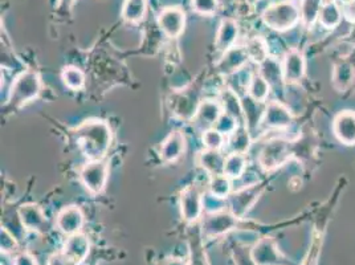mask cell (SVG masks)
Returning <instances> with one entry per match:
<instances>
[{"label":"cell","mask_w":355,"mask_h":265,"mask_svg":"<svg viewBox=\"0 0 355 265\" xmlns=\"http://www.w3.org/2000/svg\"><path fill=\"white\" fill-rule=\"evenodd\" d=\"M74 137L89 161H100L110 148L112 129L103 119H88L74 129Z\"/></svg>","instance_id":"cell-1"},{"label":"cell","mask_w":355,"mask_h":265,"mask_svg":"<svg viewBox=\"0 0 355 265\" xmlns=\"http://www.w3.org/2000/svg\"><path fill=\"white\" fill-rule=\"evenodd\" d=\"M261 20L270 30L286 32L301 22L300 7L293 1L268 6L261 12Z\"/></svg>","instance_id":"cell-2"},{"label":"cell","mask_w":355,"mask_h":265,"mask_svg":"<svg viewBox=\"0 0 355 265\" xmlns=\"http://www.w3.org/2000/svg\"><path fill=\"white\" fill-rule=\"evenodd\" d=\"M42 92V78L37 72L26 71L19 74L10 90L8 105L12 108H20L33 101Z\"/></svg>","instance_id":"cell-3"},{"label":"cell","mask_w":355,"mask_h":265,"mask_svg":"<svg viewBox=\"0 0 355 265\" xmlns=\"http://www.w3.org/2000/svg\"><path fill=\"white\" fill-rule=\"evenodd\" d=\"M292 148L288 141L275 138L266 142L259 154V164L264 171H273L279 169L291 158Z\"/></svg>","instance_id":"cell-4"},{"label":"cell","mask_w":355,"mask_h":265,"mask_svg":"<svg viewBox=\"0 0 355 265\" xmlns=\"http://www.w3.org/2000/svg\"><path fill=\"white\" fill-rule=\"evenodd\" d=\"M236 216L228 210L207 214L202 221V235L206 239H218L228 235L237 227Z\"/></svg>","instance_id":"cell-5"},{"label":"cell","mask_w":355,"mask_h":265,"mask_svg":"<svg viewBox=\"0 0 355 265\" xmlns=\"http://www.w3.org/2000/svg\"><path fill=\"white\" fill-rule=\"evenodd\" d=\"M107 178L109 163L104 160L90 161L80 171V180L92 195H98L104 191Z\"/></svg>","instance_id":"cell-6"},{"label":"cell","mask_w":355,"mask_h":265,"mask_svg":"<svg viewBox=\"0 0 355 265\" xmlns=\"http://www.w3.org/2000/svg\"><path fill=\"white\" fill-rule=\"evenodd\" d=\"M179 207L182 219L193 224L199 221L205 211V196L198 186H187L179 196Z\"/></svg>","instance_id":"cell-7"},{"label":"cell","mask_w":355,"mask_h":265,"mask_svg":"<svg viewBox=\"0 0 355 265\" xmlns=\"http://www.w3.org/2000/svg\"><path fill=\"white\" fill-rule=\"evenodd\" d=\"M158 26L167 37L177 39L186 28V12L179 6H168L159 12Z\"/></svg>","instance_id":"cell-8"},{"label":"cell","mask_w":355,"mask_h":265,"mask_svg":"<svg viewBox=\"0 0 355 265\" xmlns=\"http://www.w3.org/2000/svg\"><path fill=\"white\" fill-rule=\"evenodd\" d=\"M251 256L256 265H286L276 241L269 236L259 239L252 246Z\"/></svg>","instance_id":"cell-9"},{"label":"cell","mask_w":355,"mask_h":265,"mask_svg":"<svg viewBox=\"0 0 355 265\" xmlns=\"http://www.w3.org/2000/svg\"><path fill=\"white\" fill-rule=\"evenodd\" d=\"M260 194L261 190L259 189L257 185L237 189L235 191H232L228 198L230 211L236 216L237 219H243L248 214L252 206L257 202Z\"/></svg>","instance_id":"cell-10"},{"label":"cell","mask_w":355,"mask_h":265,"mask_svg":"<svg viewBox=\"0 0 355 265\" xmlns=\"http://www.w3.org/2000/svg\"><path fill=\"white\" fill-rule=\"evenodd\" d=\"M223 114L222 105L215 100H205L199 103L196 108V113L193 117V125L195 129L202 132L208 129L215 128L216 122Z\"/></svg>","instance_id":"cell-11"},{"label":"cell","mask_w":355,"mask_h":265,"mask_svg":"<svg viewBox=\"0 0 355 265\" xmlns=\"http://www.w3.org/2000/svg\"><path fill=\"white\" fill-rule=\"evenodd\" d=\"M85 224V216L81 208L77 206L64 207L56 216V227L62 235L80 234Z\"/></svg>","instance_id":"cell-12"},{"label":"cell","mask_w":355,"mask_h":265,"mask_svg":"<svg viewBox=\"0 0 355 265\" xmlns=\"http://www.w3.org/2000/svg\"><path fill=\"white\" fill-rule=\"evenodd\" d=\"M282 64L284 81L288 84L298 83L306 71L305 58L302 52L296 48H292L285 53Z\"/></svg>","instance_id":"cell-13"},{"label":"cell","mask_w":355,"mask_h":265,"mask_svg":"<svg viewBox=\"0 0 355 265\" xmlns=\"http://www.w3.org/2000/svg\"><path fill=\"white\" fill-rule=\"evenodd\" d=\"M293 116L291 110L280 101L266 103L263 125L269 129H286L292 125Z\"/></svg>","instance_id":"cell-14"},{"label":"cell","mask_w":355,"mask_h":265,"mask_svg":"<svg viewBox=\"0 0 355 265\" xmlns=\"http://www.w3.org/2000/svg\"><path fill=\"white\" fill-rule=\"evenodd\" d=\"M250 60L245 46H232L223 53L218 62V71L224 76H232L241 71Z\"/></svg>","instance_id":"cell-15"},{"label":"cell","mask_w":355,"mask_h":265,"mask_svg":"<svg viewBox=\"0 0 355 265\" xmlns=\"http://www.w3.org/2000/svg\"><path fill=\"white\" fill-rule=\"evenodd\" d=\"M61 250L65 253V256L74 265L83 264L88 259L89 250H90V241H89L88 236L84 235L83 232L68 236Z\"/></svg>","instance_id":"cell-16"},{"label":"cell","mask_w":355,"mask_h":265,"mask_svg":"<svg viewBox=\"0 0 355 265\" xmlns=\"http://www.w3.org/2000/svg\"><path fill=\"white\" fill-rule=\"evenodd\" d=\"M333 130L342 144L355 145V112L343 110L338 113L333 122Z\"/></svg>","instance_id":"cell-17"},{"label":"cell","mask_w":355,"mask_h":265,"mask_svg":"<svg viewBox=\"0 0 355 265\" xmlns=\"http://www.w3.org/2000/svg\"><path fill=\"white\" fill-rule=\"evenodd\" d=\"M21 225L31 232H40L45 227V215L43 208L35 203L21 205L17 210Z\"/></svg>","instance_id":"cell-18"},{"label":"cell","mask_w":355,"mask_h":265,"mask_svg":"<svg viewBox=\"0 0 355 265\" xmlns=\"http://www.w3.org/2000/svg\"><path fill=\"white\" fill-rule=\"evenodd\" d=\"M186 151V135L175 129L170 132L161 145V158L164 162H175Z\"/></svg>","instance_id":"cell-19"},{"label":"cell","mask_w":355,"mask_h":265,"mask_svg":"<svg viewBox=\"0 0 355 265\" xmlns=\"http://www.w3.org/2000/svg\"><path fill=\"white\" fill-rule=\"evenodd\" d=\"M241 103H243V110H244L245 126L248 128L251 135H253L254 132L259 129L260 123L263 122L266 105L264 103H259V101L253 100L248 94L241 97Z\"/></svg>","instance_id":"cell-20"},{"label":"cell","mask_w":355,"mask_h":265,"mask_svg":"<svg viewBox=\"0 0 355 265\" xmlns=\"http://www.w3.org/2000/svg\"><path fill=\"white\" fill-rule=\"evenodd\" d=\"M237 37H239V24L232 17H224L220 22L219 30L216 33V48L219 52H227L232 46H235Z\"/></svg>","instance_id":"cell-21"},{"label":"cell","mask_w":355,"mask_h":265,"mask_svg":"<svg viewBox=\"0 0 355 265\" xmlns=\"http://www.w3.org/2000/svg\"><path fill=\"white\" fill-rule=\"evenodd\" d=\"M219 103L222 105L223 113H227L231 117L235 118L239 122V125H245L241 99L239 97V94L234 89H231L230 87L223 89Z\"/></svg>","instance_id":"cell-22"},{"label":"cell","mask_w":355,"mask_h":265,"mask_svg":"<svg viewBox=\"0 0 355 265\" xmlns=\"http://www.w3.org/2000/svg\"><path fill=\"white\" fill-rule=\"evenodd\" d=\"M198 164L208 173L211 177L224 174V162L225 155H223L220 150H203L199 153L196 158Z\"/></svg>","instance_id":"cell-23"},{"label":"cell","mask_w":355,"mask_h":265,"mask_svg":"<svg viewBox=\"0 0 355 265\" xmlns=\"http://www.w3.org/2000/svg\"><path fill=\"white\" fill-rule=\"evenodd\" d=\"M343 19L342 8L337 0H325L318 16V23L326 30H336Z\"/></svg>","instance_id":"cell-24"},{"label":"cell","mask_w":355,"mask_h":265,"mask_svg":"<svg viewBox=\"0 0 355 265\" xmlns=\"http://www.w3.org/2000/svg\"><path fill=\"white\" fill-rule=\"evenodd\" d=\"M259 74L266 78L270 88L282 87V83H285L282 74V64L275 58L269 56L261 64H259Z\"/></svg>","instance_id":"cell-25"},{"label":"cell","mask_w":355,"mask_h":265,"mask_svg":"<svg viewBox=\"0 0 355 265\" xmlns=\"http://www.w3.org/2000/svg\"><path fill=\"white\" fill-rule=\"evenodd\" d=\"M227 141H228L230 153L247 154V151L251 148V132L245 125H239L236 130L227 138Z\"/></svg>","instance_id":"cell-26"},{"label":"cell","mask_w":355,"mask_h":265,"mask_svg":"<svg viewBox=\"0 0 355 265\" xmlns=\"http://www.w3.org/2000/svg\"><path fill=\"white\" fill-rule=\"evenodd\" d=\"M325 0H300V15L304 27L311 28L317 22Z\"/></svg>","instance_id":"cell-27"},{"label":"cell","mask_w":355,"mask_h":265,"mask_svg":"<svg viewBox=\"0 0 355 265\" xmlns=\"http://www.w3.org/2000/svg\"><path fill=\"white\" fill-rule=\"evenodd\" d=\"M148 0H125L122 6V19L128 23H139L145 19Z\"/></svg>","instance_id":"cell-28"},{"label":"cell","mask_w":355,"mask_h":265,"mask_svg":"<svg viewBox=\"0 0 355 265\" xmlns=\"http://www.w3.org/2000/svg\"><path fill=\"white\" fill-rule=\"evenodd\" d=\"M247 171V157L245 154H239V153H230L225 155V162H224V176L237 180L244 176Z\"/></svg>","instance_id":"cell-29"},{"label":"cell","mask_w":355,"mask_h":265,"mask_svg":"<svg viewBox=\"0 0 355 265\" xmlns=\"http://www.w3.org/2000/svg\"><path fill=\"white\" fill-rule=\"evenodd\" d=\"M208 191L215 198L228 199L230 195L232 194V179H230L224 174L209 178Z\"/></svg>","instance_id":"cell-30"},{"label":"cell","mask_w":355,"mask_h":265,"mask_svg":"<svg viewBox=\"0 0 355 265\" xmlns=\"http://www.w3.org/2000/svg\"><path fill=\"white\" fill-rule=\"evenodd\" d=\"M61 80L67 88L74 90V92L81 90L85 87V74L80 68H77L74 65H68V67L62 68Z\"/></svg>","instance_id":"cell-31"},{"label":"cell","mask_w":355,"mask_h":265,"mask_svg":"<svg viewBox=\"0 0 355 265\" xmlns=\"http://www.w3.org/2000/svg\"><path fill=\"white\" fill-rule=\"evenodd\" d=\"M270 85L266 81V78L256 72L252 76L251 83H250V87H248V96H251L253 100L259 101V103H266V99L270 93Z\"/></svg>","instance_id":"cell-32"},{"label":"cell","mask_w":355,"mask_h":265,"mask_svg":"<svg viewBox=\"0 0 355 265\" xmlns=\"http://www.w3.org/2000/svg\"><path fill=\"white\" fill-rule=\"evenodd\" d=\"M353 65L350 62H340L336 65L334 72H333V83L334 87L338 90H345L347 87H350L353 77H354V71Z\"/></svg>","instance_id":"cell-33"},{"label":"cell","mask_w":355,"mask_h":265,"mask_svg":"<svg viewBox=\"0 0 355 265\" xmlns=\"http://www.w3.org/2000/svg\"><path fill=\"white\" fill-rule=\"evenodd\" d=\"M245 49H247L250 60L254 61L256 64H261L264 60L269 58V51H268L266 42L260 36L250 39L245 44Z\"/></svg>","instance_id":"cell-34"},{"label":"cell","mask_w":355,"mask_h":265,"mask_svg":"<svg viewBox=\"0 0 355 265\" xmlns=\"http://www.w3.org/2000/svg\"><path fill=\"white\" fill-rule=\"evenodd\" d=\"M202 142L208 150H222L227 142V137L212 128L202 134Z\"/></svg>","instance_id":"cell-35"},{"label":"cell","mask_w":355,"mask_h":265,"mask_svg":"<svg viewBox=\"0 0 355 265\" xmlns=\"http://www.w3.org/2000/svg\"><path fill=\"white\" fill-rule=\"evenodd\" d=\"M19 250V243L15 236L12 235L6 227L0 230V250L3 255H15Z\"/></svg>","instance_id":"cell-36"},{"label":"cell","mask_w":355,"mask_h":265,"mask_svg":"<svg viewBox=\"0 0 355 265\" xmlns=\"http://www.w3.org/2000/svg\"><path fill=\"white\" fill-rule=\"evenodd\" d=\"M193 12L199 15L211 16L216 14L219 1L218 0H191Z\"/></svg>","instance_id":"cell-37"},{"label":"cell","mask_w":355,"mask_h":265,"mask_svg":"<svg viewBox=\"0 0 355 265\" xmlns=\"http://www.w3.org/2000/svg\"><path fill=\"white\" fill-rule=\"evenodd\" d=\"M322 248V236H317L313 239L311 241V248L308 250L304 262L301 265H318V259H320V253Z\"/></svg>","instance_id":"cell-38"},{"label":"cell","mask_w":355,"mask_h":265,"mask_svg":"<svg viewBox=\"0 0 355 265\" xmlns=\"http://www.w3.org/2000/svg\"><path fill=\"white\" fill-rule=\"evenodd\" d=\"M237 126H239V122H237L235 118L231 117L227 113H223L220 118H219V121L215 125V129L219 130V132L224 134L228 138L232 132L236 130Z\"/></svg>","instance_id":"cell-39"},{"label":"cell","mask_w":355,"mask_h":265,"mask_svg":"<svg viewBox=\"0 0 355 265\" xmlns=\"http://www.w3.org/2000/svg\"><path fill=\"white\" fill-rule=\"evenodd\" d=\"M235 265H256L251 256V250L236 246L232 250Z\"/></svg>","instance_id":"cell-40"},{"label":"cell","mask_w":355,"mask_h":265,"mask_svg":"<svg viewBox=\"0 0 355 265\" xmlns=\"http://www.w3.org/2000/svg\"><path fill=\"white\" fill-rule=\"evenodd\" d=\"M12 265H37V262L30 252H17L14 255Z\"/></svg>","instance_id":"cell-41"},{"label":"cell","mask_w":355,"mask_h":265,"mask_svg":"<svg viewBox=\"0 0 355 265\" xmlns=\"http://www.w3.org/2000/svg\"><path fill=\"white\" fill-rule=\"evenodd\" d=\"M46 265H74L62 250L55 252L48 257V263Z\"/></svg>","instance_id":"cell-42"},{"label":"cell","mask_w":355,"mask_h":265,"mask_svg":"<svg viewBox=\"0 0 355 265\" xmlns=\"http://www.w3.org/2000/svg\"><path fill=\"white\" fill-rule=\"evenodd\" d=\"M342 14L349 22H355V0H346L342 6Z\"/></svg>","instance_id":"cell-43"},{"label":"cell","mask_w":355,"mask_h":265,"mask_svg":"<svg viewBox=\"0 0 355 265\" xmlns=\"http://www.w3.org/2000/svg\"><path fill=\"white\" fill-rule=\"evenodd\" d=\"M161 265H190V260L187 259H183V257H175V256H171V257H167L164 259Z\"/></svg>","instance_id":"cell-44"},{"label":"cell","mask_w":355,"mask_h":265,"mask_svg":"<svg viewBox=\"0 0 355 265\" xmlns=\"http://www.w3.org/2000/svg\"><path fill=\"white\" fill-rule=\"evenodd\" d=\"M74 1H76V0H59V1H58V6H59L61 10L68 11V10H71V8L73 7Z\"/></svg>","instance_id":"cell-45"},{"label":"cell","mask_w":355,"mask_h":265,"mask_svg":"<svg viewBox=\"0 0 355 265\" xmlns=\"http://www.w3.org/2000/svg\"><path fill=\"white\" fill-rule=\"evenodd\" d=\"M266 1V7L268 6H273V4H280V3H286L291 0H264Z\"/></svg>","instance_id":"cell-46"},{"label":"cell","mask_w":355,"mask_h":265,"mask_svg":"<svg viewBox=\"0 0 355 265\" xmlns=\"http://www.w3.org/2000/svg\"><path fill=\"white\" fill-rule=\"evenodd\" d=\"M248 1H251V3H257V1H260V0H248Z\"/></svg>","instance_id":"cell-47"}]
</instances>
